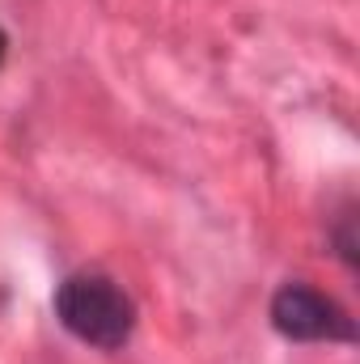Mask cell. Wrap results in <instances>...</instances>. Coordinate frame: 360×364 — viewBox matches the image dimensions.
I'll use <instances>...</instances> for the list:
<instances>
[{
  "instance_id": "obj_1",
  "label": "cell",
  "mask_w": 360,
  "mask_h": 364,
  "mask_svg": "<svg viewBox=\"0 0 360 364\" xmlns=\"http://www.w3.org/2000/svg\"><path fill=\"white\" fill-rule=\"evenodd\" d=\"M55 318L81 343L102 348V352H115V348H123L132 339L136 305L106 275H68L55 288Z\"/></svg>"
},
{
  "instance_id": "obj_2",
  "label": "cell",
  "mask_w": 360,
  "mask_h": 364,
  "mask_svg": "<svg viewBox=\"0 0 360 364\" xmlns=\"http://www.w3.org/2000/svg\"><path fill=\"white\" fill-rule=\"evenodd\" d=\"M271 322L284 339H297V343H348L356 335L352 318L331 301L322 296L318 288L309 284H284L271 301Z\"/></svg>"
},
{
  "instance_id": "obj_3",
  "label": "cell",
  "mask_w": 360,
  "mask_h": 364,
  "mask_svg": "<svg viewBox=\"0 0 360 364\" xmlns=\"http://www.w3.org/2000/svg\"><path fill=\"white\" fill-rule=\"evenodd\" d=\"M0 60H4V34H0Z\"/></svg>"
}]
</instances>
